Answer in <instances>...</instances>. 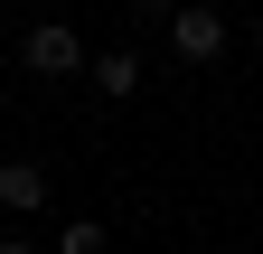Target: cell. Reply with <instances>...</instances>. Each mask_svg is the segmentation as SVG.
Segmentation results:
<instances>
[{
	"instance_id": "obj_2",
	"label": "cell",
	"mask_w": 263,
	"mask_h": 254,
	"mask_svg": "<svg viewBox=\"0 0 263 254\" xmlns=\"http://www.w3.org/2000/svg\"><path fill=\"white\" fill-rule=\"evenodd\" d=\"M19 57H28L38 76H76V66H85V38H76L66 19H38V28L19 38Z\"/></svg>"
},
{
	"instance_id": "obj_6",
	"label": "cell",
	"mask_w": 263,
	"mask_h": 254,
	"mask_svg": "<svg viewBox=\"0 0 263 254\" xmlns=\"http://www.w3.org/2000/svg\"><path fill=\"white\" fill-rule=\"evenodd\" d=\"M132 10H141V19H170V10H179V0H132Z\"/></svg>"
},
{
	"instance_id": "obj_1",
	"label": "cell",
	"mask_w": 263,
	"mask_h": 254,
	"mask_svg": "<svg viewBox=\"0 0 263 254\" xmlns=\"http://www.w3.org/2000/svg\"><path fill=\"white\" fill-rule=\"evenodd\" d=\"M170 47L188 57V66H216V57H226V19L197 10V0H179V10H170Z\"/></svg>"
},
{
	"instance_id": "obj_8",
	"label": "cell",
	"mask_w": 263,
	"mask_h": 254,
	"mask_svg": "<svg viewBox=\"0 0 263 254\" xmlns=\"http://www.w3.org/2000/svg\"><path fill=\"white\" fill-rule=\"evenodd\" d=\"M197 10H216V0H197Z\"/></svg>"
},
{
	"instance_id": "obj_5",
	"label": "cell",
	"mask_w": 263,
	"mask_h": 254,
	"mask_svg": "<svg viewBox=\"0 0 263 254\" xmlns=\"http://www.w3.org/2000/svg\"><path fill=\"white\" fill-rule=\"evenodd\" d=\"M57 254H104V226H94V216H76V226H57Z\"/></svg>"
},
{
	"instance_id": "obj_4",
	"label": "cell",
	"mask_w": 263,
	"mask_h": 254,
	"mask_svg": "<svg viewBox=\"0 0 263 254\" xmlns=\"http://www.w3.org/2000/svg\"><path fill=\"white\" fill-rule=\"evenodd\" d=\"M85 76H94V94H113V104H122V94L141 85V57H132V47H113V57H94Z\"/></svg>"
},
{
	"instance_id": "obj_7",
	"label": "cell",
	"mask_w": 263,
	"mask_h": 254,
	"mask_svg": "<svg viewBox=\"0 0 263 254\" xmlns=\"http://www.w3.org/2000/svg\"><path fill=\"white\" fill-rule=\"evenodd\" d=\"M0 254H28V245H19V235H0Z\"/></svg>"
},
{
	"instance_id": "obj_3",
	"label": "cell",
	"mask_w": 263,
	"mask_h": 254,
	"mask_svg": "<svg viewBox=\"0 0 263 254\" xmlns=\"http://www.w3.org/2000/svg\"><path fill=\"white\" fill-rule=\"evenodd\" d=\"M0 207H10V216L47 207V170H38V160H10V170H0Z\"/></svg>"
}]
</instances>
